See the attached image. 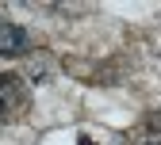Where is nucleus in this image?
Masks as SVG:
<instances>
[{
	"label": "nucleus",
	"mask_w": 161,
	"mask_h": 145,
	"mask_svg": "<svg viewBox=\"0 0 161 145\" xmlns=\"http://www.w3.org/2000/svg\"><path fill=\"white\" fill-rule=\"evenodd\" d=\"M0 54H4V57L31 54V34L19 23H0Z\"/></svg>",
	"instance_id": "f257e3e1"
},
{
	"label": "nucleus",
	"mask_w": 161,
	"mask_h": 145,
	"mask_svg": "<svg viewBox=\"0 0 161 145\" xmlns=\"http://www.w3.org/2000/svg\"><path fill=\"white\" fill-rule=\"evenodd\" d=\"M0 88H4V107L15 111V103H19V76H4Z\"/></svg>",
	"instance_id": "f03ea898"
}]
</instances>
